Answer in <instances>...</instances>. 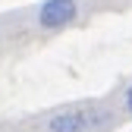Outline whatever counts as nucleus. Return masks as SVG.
Instances as JSON below:
<instances>
[{
  "label": "nucleus",
  "mask_w": 132,
  "mask_h": 132,
  "mask_svg": "<svg viewBox=\"0 0 132 132\" xmlns=\"http://www.w3.org/2000/svg\"><path fill=\"white\" fill-rule=\"evenodd\" d=\"M76 19H79V3L76 0H44L38 6V16H35V22L44 31H60L66 25H72Z\"/></svg>",
  "instance_id": "nucleus-1"
},
{
  "label": "nucleus",
  "mask_w": 132,
  "mask_h": 132,
  "mask_svg": "<svg viewBox=\"0 0 132 132\" xmlns=\"http://www.w3.org/2000/svg\"><path fill=\"white\" fill-rule=\"evenodd\" d=\"M104 123H97L91 113L69 107V110H57L51 120H47V132H101Z\"/></svg>",
  "instance_id": "nucleus-2"
},
{
  "label": "nucleus",
  "mask_w": 132,
  "mask_h": 132,
  "mask_svg": "<svg viewBox=\"0 0 132 132\" xmlns=\"http://www.w3.org/2000/svg\"><path fill=\"white\" fill-rule=\"evenodd\" d=\"M123 101H126V113L132 117V85L126 88V94H123Z\"/></svg>",
  "instance_id": "nucleus-3"
}]
</instances>
